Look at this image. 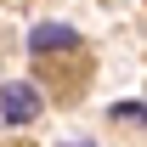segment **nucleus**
Listing matches in <instances>:
<instances>
[{"label": "nucleus", "mask_w": 147, "mask_h": 147, "mask_svg": "<svg viewBox=\"0 0 147 147\" xmlns=\"http://www.w3.org/2000/svg\"><path fill=\"white\" fill-rule=\"evenodd\" d=\"M34 113H40V91L34 85H23V79L0 85V119H6V125H28Z\"/></svg>", "instance_id": "obj_1"}, {"label": "nucleus", "mask_w": 147, "mask_h": 147, "mask_svg": "<svg viewBox=\"0 0 147 147\" xmlns=\"http://www.w3.org/2000/svg\"><path fill=\"white\" fill-rule=\"evenodd\" d=\"M74 45H79V34H74L68 23H34V28H28V51H34V57L74 51Z\"/></svg>", "instance_id": "obj_2"}, {"label": "nucleus", "mask_w": 147, "mask_h": 147, "mask_svg": "<svg viewBox=\"0 0 147 147\" xmlns=\"http://www.w3.org/2000/svg\"><path fill=\"white\" fill-rule=\"evenodd\" d=\"M113 119H130V125H147V102H119Z\"/></svg>", "instance_id": "obj_3"}, {"label": "nucleus", "mask_w": 147, "mask_h": 147, "mask_svg": "<svg viewBox=\"0 0 147 147\" xmlns=\"http://www.w3.org/2000/svg\"><path fill=\"white\" fill-rule=\"evenodd\" d=\"M74 147H91V142H74Z\"/></svg>", "instance_id": "obj_4"}]
</instances>
